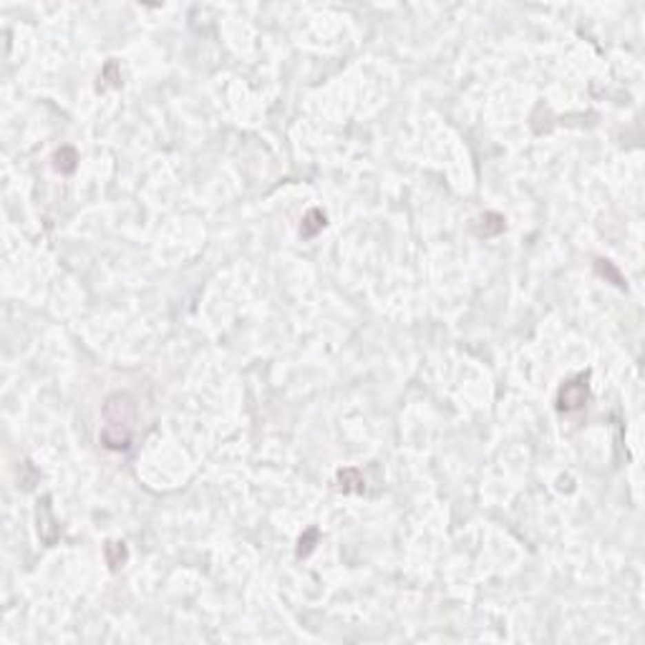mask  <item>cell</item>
<instances>
[{"label": "cell", "instance_id": "obj_9", "mask_svg": "<svg viewBox=\"0 0 645 645\" xmlns=\"http://www.w3.org/2000/svg\"><path fill=\"white\" fill-rule=\"evenodd\" d=\"M595 270H597V275H602V278H608L613 285H617V287H625V283H623V275L615 270V265L610 263V260H597L595 263Z\"/></svg>", "mask_w": 645, "mask_h": 645}, {"label": "cell", "instance_id": "obj_3", "mask_svg": "<svg viewBox=\"0 0 645 645\" xmlns=\"http://www.w3.org/2000/svg\"><path fill=\"white\" fill-rule=\"evenodd\" d=\"M103 449L109 451H129L132 449V426H121V424H103L101 433H99Z\"/></svg>", "mask_w": 645, "mask_h": 645}, {"label": "cell", "instance_id": "obj_2", "mask_svg": "<svg viewBox=\"0 0 645 645\" xmlns=\"http://www.w3.org/2000/svg\"><path fill=\"white\" fill-rule=\"evenodd\" d=\"M103 418L106 424H121V426H132L134 418H136V406H134V398L129 393H111L103 401Z\"/></svg>", "mask_w": 645, "mask_h": 645}, {"label": "cell", "instance_id": "obj_1", "mask_svg": "<svg viewBox=\"0 0 645 645\" xmlns=\"http://www.w3.org/2000/svg\"><path fill=\"white\" fill-rule=\"evenodd\" d=\"M590 373H580L577 378L567 381L560 389L557 393V411L562 413H572V411H580L587 403V396H590V383H587Z\"/></svg>", "mask_w": 645, "mask_h": 645}, {"label": "cell", "instance_id": "obj_6", "mask_svg": "<svg viewBox=\"0 0 645 645\" xmlns=\"http://www.w3.org/2000/svg\"><path fill=\"white\" fill-rule=\"evenodd\" d=\"M325 225H328V217H325V212H320V209H310V212L303 217L300 237L310 240V237H316L318 232H322V229H325Z\"/></svg>", "mask_w": 645, "mask_h": 645}, {"label": "cell", "instance_id": "obj_4", "mask_svg": "<svg viewBox=\"0 0 645 645\" xmlns=\"http://www.w3.org/2000/svg\"><path fill=\"white\" fill-rule=\"evenodd\" d=\"M338 489L345 491V494H363L366 491V479L358 469H340L338 471Z\"/></svg>", "mask_w": 645, "mask_h": 645}, {"label": "cell", "instance_id": "obj_8", "mask_svg": "<svg viewBox=\"0 0 645 645\" xmlns=\"http://www.w3.org/2000/svg\"><path fill=\"white\" fill-rule=\"evenodd\" d=\"M106 562H109L111 570H119L126 562L124 542H106Z\"/></svg>", "mask_w": 645, "mask_h": 645}, {"label": "cell", "instance_id": "obj_5", "mask_svg": "<svg viewBox=\"0 0 645 645\" xmlns=\"http://www.w3.org/2000/svg\"><path fill=\"white\" fill-rule=\"evenodd\" d=\"M474 229H477L479 237H494L504 229V217L497 212H484L477 222H474Z\"/></svg>", "mask_w": 645, "mask_h": 645}, {"label": "cell", "instance_id": "obj_10", "mask_svg": "<svg viewBox=\"0 0 645 645\" xmlns=\"http://www.w3.org/2000/svg\"><path fill=\"white\" fill-rule=\"evenodd\" d=\"M316 542H318V529L310 527L308 532L298 540V557H308L310 552L316 550Z\"/></svg>", "mask_w": 645, "mask_h": 645}, {"label": "cell", "instance_id": "obj_7", "mask_svg": "<svg viewBox=\"0 0 645 645\" xmlns=\"http://www.w3.org/2000/svg\"><path fill=\"white\" fill-rule=\"evenodd\" d=\"M76 167H79V154L74 147H61L53 154V169L61 174H71V172H76Z\"/></svg>", "mask_w": 645, "mask_h": 645}]
</instances>
